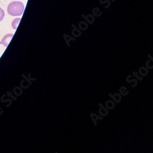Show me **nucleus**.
<instances>
[{"instance_id":"obj_1","label":"nucleus","mask_w":153,"mask_h":153,"mask_svg":"<svg viewBox=\"0 0 153 153\" xmlns=\"http://www.w3.org/2000/svg\"><path fill=\"white\" fill-rule=\"evenodd\" d=\"M25 10L24 4L20 1H13L7 6V13L11 16H20Z\"/></svg>"},{"instance_id":"obj_4","label":"nucleus","mask_w":153,"mask_h":153,"mask_svg":"<svg viewBox=\"0 0 153 153\" xmlns=\"http://www.w3.org/2000/svg\"><path fill=\"white\" fill-rule=\"evenodd\" d=\"M5 16V13H4V11L0 7V22H1L4 17Z\"/></svg>"},{"instance_id":"obj_3","label":"nucleus","mask_w":153,"mask_h":153,"mask_svg":"<svg viewBox=\"0 0 153 153\" xmlns=\"http://www.w3.org/2000/svg\"><path fill=\"white\" fill-rule=\"evenodd\" d=\"M20 20H21V18H16L12 22L11 25H12V28L14 30H17V28L18 27V25L20 22Z\"/></svg>"},{"instance_id":"obj_2","label":"nucleus","mask_w":153,"mask_h":153,"mask_svg":"<svg viewBox=\"0 0 153 153\" xmlns=\"http://www.w3.org/2000/svg\"><path fill=\"white\" fill-rule=\"evenodd\" d=\"M12 37H13V34H7L5 35L3 37V39L1 41V42H0V44L3 45L5 47H7Z\"/></svg>"}]
</instances>
